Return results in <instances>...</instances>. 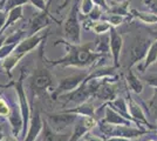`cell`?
<instances>
[{"instance_id":"13","label":"cell","mask_w":157,"mask_h":141,"mask_svg":"<svg viewBox=\"0 0 157 141\" xmlns=\"http://www.w3.org/2000/svg\"><path fill=\"white\" fill-rule=\"evenodd\" d=\"M42 128H44V120L40 116V112L36 109L32 116V121L28 127V132H27L25 141H34L36 139V136L41 134Z\"/></svg>"},{"instance_id":"47","label":"cell","mask_w":157,"mask_h":141,"mask_svg":"<svg viewBox=\"0 0 157 141\" xmlns=\"http://www.w3.org/2000/svg\"><path fill=\"white\" fill-rule=\"evenodd\" d=\"M51 1H52V0H48V2H51Z\"/></svg>"},{"instance_id":"16","label":"cell","mask_w":157,"mask_h":141,"mask_svg":"<svg viewBox=\"0 0 157 141\" xmlns=\"http://www.w3.org/2000/svg\"><path fill=\"white\" fill-rule=\"evenodd\" d=\"M107 106H109L110 108H113L115 112H117L118 114H121L122 116H124L125 119L132 121L135 123V121L132 120V118L130 116V113H129V108H128V105H127V101L123 99V98H116L115 100L109 101L107 102ZM136 125V123H135Z\"/></svg>"},{"instance_id":"12","label":"cell","mask_w":157,"mask_h":141,"mask_svg":"<svg viewBox=\"0 0 157 141\" xmlns=\"http://www.w3.org/2000/svg\"><path fill=\"white\" fill-rule=\"evenodd\" d=\"M31 82L34 91H45L52 86V75L46 68H38L34 72Z\"/></svg>"},{"instance_id":"7","label":"cell","mask_w":157,"mask_h":141,"mask_svg":"<svg viewBox=\"0 0 157 141\" xmlns=\"http://www.w3.org/2000/svg\"><path fill=\"white\" fill-rule=\"evenodd\" d=\"M47 34H48V28H45V29L38 32L36 34H34V35H29V37L25 38L24 40H21L18 44V46L15 47L14 53L26 55L27 53L33 51L36 46H39L40 44H42V41L46 39Z\"/></svg>"},{"instance_id":"36","label":"cell","mask_w":157,"mask_h":141,"mask_svg":"<svg viewBox=\"0 0 157 141\" xmlns=\"http://www.w3.org/2000/svg\"><path fill=\"white\" fill-rule=\"evenodd\" d=\"M143 4L150 12L157 15V0H143Z\"/></svg>"},{"instance_id":"17","label":"cell","mask_w":157,"mask_h":141,"mask_svg":"<svg viewBox=\"0 0 157 141\" xmlns=\"http://www.w3.org/2000/svg\"><path fill=\"white\" fill-rule=\"evenodd\" d=\"M125 80L129 88L131 89V92L134 94H140L143 92V82L141 81V79L138 78L136 74L132 72V69L129 68L127 69V73H125Z\"/></svg>"},{"instance_id":"38","label":"cell","mask_w":157,"mask_h":141,"mask_svg":"<svg viewBox=\"0 0 157 141\" xmlns=\"http://www.w3.org/2000/svg\"><path fill=\"white\" fill-rule=\"evenodd\" d=\"M6 20H7V13L4 10H0V34H1L4 27H5Z\"/></svg>"},{"instance_id":"42","label":"cell","mask_w":157,"mask_h":141,"mask_svg":"<svg viewBox=\"0 0 157 141\" xmlns=\"http://www.w3.org/2000/svg\"><path fill=\"white\" fill-rule=\"evenodd\" d=\"M107 141H131L129 139H124V138H120V136H114L111 139H108Z\"/></svg>"},{"instance_id":"43","label":"cell","mask_w":157,"mask_h":141,"mask_svg":"<svg viewBox=\"0 0 157 141\" xmlns=\"http://www.w3.org/2000/svg\"><path fill=\"white\" fill-rule=\"evenodd\" d=\"M150 32V35L155 39V40H157V29H151V31H149Z\"/></svg>"},{"instance_id":"14","label":"cell","mask_w":157,"mask_h":141,"mask_svg":"<svg viewBox=\"0 0 157 141\" xmlns=\"http://www.w3.org/2000/svg\"><path fill=\"white\" fill-rule=\"evenodd\" d=\"M72 132H65V133H56L48 126L46 120H44V128L41 132L42 141H69Z\"/></svg>"},{"instance_id":"32","label":"cell","mask_w":157,"mask_h":141,"mask_svg":"<svg viewBox=\"0 0 157 141\" xmlns=\"http://www.w3.org/2000/svg\"><path fill=\"white\" fill-rule=\"evenodd\" d=\"M101 15H102V8L98 6H95L93 7V10L90 11V13L88 14L87 17L89 18V20L93 21V22H96L101 19Z\"/></svg>"},{"instance_id":"25","label":"cell","mask_w":157,"mask_h":141,"mask_svg":"<svg viewBox=\"0 0 157 141\" xmlns=\"http://www.w3.org/2000/svg\"><path fill=\"white\" fill-rule=\"evenodd\" d=\"M142 106L147 107V112L150 115V118L157 120V88H154L152 96L147 102H143Z\"/></svg>"},{"instance_id":"18","label":"cell","mask_w":157,"mask_h":141,"mask_svg":"<svg viewBox=\"0 0 157 141\" xmlns=\"http://www.w3.org/2000/svg\"><path fill=\"white\" fill-rule=\"evenodd\" d=\"M156 61H157V40H154L152 44H151L150 48H149V51H148V53L145 55V58H144L143 65L140 67V71L142 73L145 72L148 69V67H150L151 65H154Z\"/></svg>"},{"instance_id":"37","label":"cell","mask_w":157,"mask_h":141,"mask_svg":"<svg viewBox=\"0 0 157 141\" xmlns=\"http://www.w3.org/2000/svg\"><path fill=\"white\" fill-rule=\"evenodd\" d=\"M83 139H85V141H107L105 138H100V136L96 134H92V131L88 132V133L83 136Z\"/></svg>"},{"instance_id":"20","label":"cell","mask_w":157,"mask_h":141,"mask_svg":"<svg viewBox=\"0 0 157 141\" xmlns=\"http://www.w3.org/2000/svg\"><path fill=\"white\" fill-rule=\"evenodd\" d=\"M24 57H25V54H18V53H14L13 52L11 55H8L7 58L4 59V61H2V67H4V69L6 71V73L10 79L12 78V74H11L12 69L17 66V64H18Z\"/></svg>"},{"instance_id":"28","label":"cell","mask_w":157,"mask_h":141,"mask_svg":"<svg viewBox=\"0 0 157 141\" xmlns=\"http://www.w3.org/2000/svg\"><path fill=\"white\" fill-rule=\"evenodd\" d=\"M27 2H28V0H6L5 1V6H4V11L6 13H8L12 8L18 6H24Z\"/></svg>"},{"instance_id":"35","label":"cell","mask_w":157,"mask_h":141,"mask_svg":"<svg viewBox=\"0 0 157 141\" xmlns=\"http://www.w3.org/2000/svg\"><path fill=\"white\" fill-rule=\"evenodd\" d=\"M11 113V106L5 100L0 99V116H8Z\"/></svg>"},{"instance_id":"4","label":"cell","mask_w":157,"mask_h":141,"mask_svg":"<svg viewBox=\"0 0 157 141\" xmlns=\"http://www.w3.org/2000/svg\"><path fill=\"white\" fill-rule=\"evenodd\" d=\"M45 120L54 132L63 133V131L75 123V121L78 120V115L62 111L59 113H46Z\"/></svg>"},{"instance_id":"29","label":"cell","mask_w":157,"mask_h":141,"mask_svg":"<svg viewBox=\"0 0 157 141\" xmlns=\"http://www.w3.org/2000/svg\"><path fill=\"white\" fill-rule=\"evenodd\" d=\"M17 46H18V44H5L0 48V59H5L8 55H11Z\"/></svg>"},{"instance_id":"8","label":"cell","mask_w":157,"mask_h":141,"mask_svg":"<svg viewBox=\"0 0 157 141\" xmlns=\"http://www.w3.org/2000/svg\"><path fill=\"white\" fill-rule=\"evenodd\" d=\"M128 108H129V113H130V116L132 118V120L135 121L136 126L141 129H144L142 127V125L144 126H148L150 129H154V128H157L155 126H152L149 120L145 118V114H144V111L142 106L138 104L137 101L132 98L131 93H128Z\"/></svg>"},{"instance_id":"24","label":"cell","mask_w":157,"mask_h":141,"mask_svg":"<svg viewBox=\"0 0 157 141\" xmlns=\"http://www.w3.org/2000/svg\"><path fill=\"white\" fill-rule=\"evenodd\" d=\"M129 4H130V1H121V2H118V1H113L111 2V6H109V11L108 12H110L111 14H120V15H124V17H130V13L128 12V6H129Z\"/></svg>"},{"instance_id":"1","label":"cell","mask_w":157,"mask_h":141,"mask_svg":"<svg viewBox=\"0 0 157 141\" xmlns=\"http://www.w3.org/2000/svg\"><path fill=\"white\" fill-rule=\"evenodd\" d=\"M62 44L67 48V55L59 60H45L52 66H63V67H88L93 66L98 59H101L103 54L96 53L94 51V42H87L83 45H74L66 40H59L55 42V46Z\"/></svg>"},{"instance_id":"33","label":"cell","mask_w":157,"mask_h":141,"mask_svg":"<svg viewBox=\"0 0 157 141\" xmlns=\"http://www.w3.org/2000/svg\"><path fill=\"white\" fill-rule=\"evenodd\" d=\"M28 2H31L39 11H45L47 8H49V4H51V2H46V0H28Z\"/></svg>"},{"instance_id":"40","label":"cell","mask_w":157,"mask_h":141,"mask_svg":"<svg viewBox=\"0 0 157 141\" xmlns=\"http://www.w3.org/2000/svg\"><path fill=\"white\" fill-rule=\"evenodd\" d=\"M73 1H74V0H63V2H62V4H61V5H60L59 7H58L56 12H60L61 10H63V8H66V7L68 6V5L71 4V2H73Z\"/></svg>"},{"instance_id":"15","label":"cell","mask_w":157,"mask_h":141,"mask_svg":"<svg viewBox=\"0 0 157 141\" xmlns=\"http://www.w3.org/2000/svg\"><path fill=\"white\" fill-rule=\"evenodd\" d=\"M105 105V119L108 123H111V125H115V126H132V121L125 119L124 116H122L121 114H118L117 112H115L113 108H110L109 106ZM135 125V123H134ZM148 131V129H147Z\"/></svg>"},{"instance_id":"34","label":"cell","mask_w":157,"mask_h":141,"mask_svg":"<svg viewBox=\"0 0 157 141\" xmlns=\"http://www.w3.org/2000/svg\"><path fill=\"white\" fill-rule=\"evenodd\" d=\"M142 79L145 81V84H148L152 88H157V73H151L148 74V75H144Z\"/></svg>"},{"instance_id":"39","label":"cell","mask_w":157,"mask_h":141,"mask_svg":"<svg viewBox=\"0 0 157 141\" xmlns=\"http://www.w3.org/2000/svg\"><path fill=\"white\" fill-rule=\"evenodd\" d=\"M93 2H94V5H96V6L101 7L102 10H105V12L109 11V5L107 4L105 0H93Z\"/></svg>"},{"instance_id":"10","label":"cell","mask_w":157,"mask_h":141,"mask_svg":"<svg viewBox=\"0 0 157 141\" xmlns=\"http://www.w3.org/2000/svg\"><path fill=\"white\" fill-rule=\"evenodd\" d=\"M123 45H124V41H123L122 35L116 31L115 27H110V29H109V47H110L114 66L116 68L120 67V57L122 54Z\"/></svg>"},{"instance_id":"48","label":"cell","mask_w":157,"mask_h":141,"mask_svg":"<svg viewBox=\"0 0 157 141\" xmlns=\"http://www.w3.org/2000/svg\"><path fill=\"white\" fill-rule=\"evenodd\" d=\"M156 126H157V120H156Z\"/></svg>"},{"instance_id":"46","label":"cell","mask_w":157,"mask_h":141,"mask_svg":"<svg viewBox=\"0 0 157 141\" xmlns=\"http://www.w3.org/2000/svg\"><path fill=\"white\" fill-rule=\"evenodd\" d=\"M148 141H156V140H152V139H150V140H148Z\"/></svg>"},{"instance_id":"44","label":"cell","mask_w":157,"mask_h":141,"mask_svg":"<svg viewBox=\"0 0 157 141\" xmlns=\"http://www.w3.org/2000/svg\"><path fill=\"white\" fill-rule=\"evenodd\" d=\"M14 84H15V82H11L10 85H0V88H7V87H10L11 85H14Z\"/></svg>"},{"instance_id":"30","label":"cell","mask_w":157,"mask_h":141,"mask_svg":"<svg viewBox=\"0 0 157 141\" xmlns=\"http://www.w3.org/2000/svg\"><path fill=\"white\" fill-rule=\"evenodd\" d=\"M95 6L93 0H81L80 1V11L83 15H88L90 13V11L93 10V7Z\"/></svg>"},{"instance_id":"26","label":"cell","mask_w":157,"mask_h":141,"mask_svg":"<svg viewBox=\"0 0 157 141\" xmlns=\"http://www.w3.org/2000/svg\"><path fill=\"white\" fill-rule=\"evenodd\" d=\"M110 49L109 47V35H101L98 39L94 41V51L96 53L105 54Z\"/></svg>"},{"instance_id":"23","label":"cell","mask_w":157,"mask_h":141,"mask_svg":"<svg viewBox=\"0 0 157 141\" xmlns=\"http://www.w3.org/2000/svg\"><path fill=\"white\" fill-rule=\"evenodd\" d=\"M22 10H24V6H18V7L12 8V10L7 13L8 17H7L6 24H5V27H4V29H2L1 34L5 33V31H6L8 27H11L13 24H15L19 19L22 18V15H24V14H22Z\"/></svg>"},{"instance_id":"5","label":"cell","mask_w":157,"mask_h":141,"mask_svg":"<svg viewBox=\"0 0 157 141\" xmlns=\"http://www.w3.org/2000/svg\"><path fill=\"white\" fill-rule=\"evenodd\" d=\"M90 72H78V73H74L72 75H68L63 79L59 81V85L54 89L52 94L53 99H58L61 94L69 93L76 88L83 82V81L88 78Z\"/></svg>"},{"instance_id":"31","label":"cell","mask_w":157,"mask_h":141,"mask_svg":"<svg viewBox=\"0 0 157 141\" xmlns=\"http://www.w3.org/2000/svg\"><path fill=\"white\" fill-rule=\"evenodd\" d=\"M129 17H124V15H120V14H111L108 18V22L110 24L111 27H116L118 25H122L124 20Z\"/></svg>"},{"instance_id":"45","label":"cell","mask_w":157,"mask_h":141,"mask_svg":"<svg viewBox=\"0 0 157 141\" xmlns=\"http://www.w3.org/2000/svg\"><path fill=\"white\" fill-rule=\"evenodd\" d=\"M2 136H4L2 135V128H1V125H0V140L2 139Z\"/></svg>"},{"instance_id":"3","label":"cell","mask_w":157,"mask_h":141,"mask_svg":"<svg viewBox=\"0 0 157 141\" xmlns=\"http://www.w3.org/2000/svg\"><path fill=\"white\" fill-rule=\"evenodd\" d=\"M80 1L81 0L73 1L72 8L69 11V14H68L66 21L63 22V29H62L65 40L71 44H74V45L81 44V25H80V20H78Z\"/></svg>"},{"instance_id":"19","label":"cell","mask_w":157,"mask_h":141,"mask_svg":"<svg viewBox=\"0 0 157 141\" xmlns=\"http://www.w3.org/2000/svg\"><path fill=\"white\" fill-rule=\"evenodd\" d=\"M65 112H69V113H74L76 115H83V116H95L96 118V111L93 106L92 104H89L88 101L87 102H83L82 105L80 106H76L74 108H68L66 109Z\"/></svg>"},{"instance_id":"21","label":"cell","mask_w":157,"mask_h":141,"mask_svg":"<svg viewBox=\"0 0 157 141\" xmlns=\"http://www.w3.org/2000/svg\"><path fill=\"white\" fill-rule=\"evenodd\" d=\"M130 15L132 18H136L141 22L147 24V25H156L157 24V15L152 12H140L136 10H131Z\"/></svg>"},{"instance_id":"11","label":"cell","mask_w":157,"mask_h":141,"mask_svg":"<svg viewBox=\"0 0 157 141\" xmlns=\"http://www.w3.org/2000/svg\"><path fill=\"white\" fill-rule=\"evenodd\" d=\"M49 8H47L45 11H40L39 13H36L33 19L29 21L28 24V29H27V33H28V37L29 35H34L38 32L45 29L49 26V12H48Z\"/></svg>"},{"instance_id":"27","label":"cell","mask_w":157,"mask_h":141,"mask_svg":"<svg viewBox=\"0 0 157 141\" xmlns=\"http://www.w3.org/2000/svg\"><path fill=\"white\" fill-rule=\"evenodd\" d=\"M110 27H111L110 24H109L108 21H96V22H93L92 29L94 33L102 35V34H105V32H109Z\"/></svg>"},{"instance_id":"6","label":"cell","mask_w":157,"mask_h":141,"mask_svg":"<svg viewBox=\"0 0 157 141\" xmlns=\"http://www.w3.org/2000/svg\"><path fill=\"white\" fill-rule=\"evenodd\" d=\"M24 76H25V73L22 72L20 78L18 79V81L14 84L15 86V92L18 94V98H19V102H20V111H21V115H22V122H24V127H22V133H21V140L25 139V136L27 135V132H28V123H29V115H31V112H29V106H28V102H27V96L26 93L24 91Z\"/></svg>"},{"instance_id":"41","label":"cell","mask_w":157,"mask_h":141,"mask_svg":"<svg viewBox=\"0 0 157 141\" xmlns=\"http://www.w3.org/2000/svg\"><path fill=\"white\" fill-rule=\"evenodd\" d=\"M6 38H7V35L5 33H2V34H0V48L5 45V41H6Z\"/></svg>"},{"instance_id":"9","label":"cell","mask_w":157,"mask_h":141,"mask_svg":"<svg viewBox=\"0 0 157 141\" xmlns=\"http://www.w3.org/2000/svg\"><path fill=\"white\" fill-rule=\"evenodd\" d=\"M116 78H103L102 84L100 85L98 91L93 95V98L102 101H113L117 96V86L113 85V81Z\"/></svg>"},{"instance_id":"22","label":"cell","mask_w":157,"mask_h":141,"mask_svg":"<svg viewBox=\"0 0 157 141\" xmlns=\"http://www.w3.org/2000/svg\"><path fill=\"white\" fill-rule=\"evenodd\" d=\"M88 132H90V131L85 126L83 119L80 118V119H78V120L75 121V123H74V127H73V132H72V135H71L69 141L80 140V139L83 138Z\"/></svg>"},{"instance_id":"2","label":"cell","mask_w":157,"mask_h":141,"mask_svg":"<svg viewBox=\"0 0 157 141\" xmlns=\"http://www.w3.org/2000/svg\"><path fill=\"white\" fill-rule=\"evenodd\" d=\"M152 40L143 35H134L125 47V68L129 69L136 64L144 60L150 48Z\"/></svg>"}]
</instances>
